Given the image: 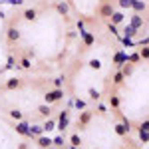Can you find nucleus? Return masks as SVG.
Returning a JSON list of instances; mask_svg holds the SVG:
<instances>
[{"instance_id":"473e14b6","label":"nucleus","mask_w":149,"mask_h":149,"mask_svg":"<svg viewBox=\"0 0 149 149\" xmlns=\"http://www.w3.org/2000/svg\"><path fill=\"white\" fill-rule=\"evenodd\" d=\"M121 72H123V76H125V78H129V76L133 74V64H129V62H127L125 66L121 68Z\"/></svg>"},{"instance_id":"f03ea898","label":"nucleus","mask_w":149,"mask_h":149,"mask_svg":"<svg viewBox=\"0 0 149 149\" xmlns=\"http://www.w3.org/2000/svg\"><path fill=\"white\" fill-rule=\"evenodd\" d=\"M68 125H70V107H68V109H62V111L58 113V125H56V129L60 131V133H66Z\"/></svg>"},{"instance_id":"20e7f679","label":"nucleus","mask_w":149,"mask_h":149,"mask_svg":"<svg viewBox=\"0 0 149 149\" xmlns=\"http://www.w3.org/2000/svg\"><path fill=\"white\" fill-rule=\"evenodd\" d=\"M113 131H115V135H119V137H127V135H129V131H131V123L117 121V123L113 125Z\"/></svg>"},{"instance_id":"5701e85b","label":"nucleus","mask_w":149,"mask_h":149,"mask_svg":"<svg viewBox=\"0 0 149 149\" xmlns=\"http://www.w3.org/2000/svg\"><path fill=\"white\" fill-rule=\"evenodd\" d=\"M70 145L72 147H81V135L80 133H72L70 135Z\"/></svg>"},{"instance_id":"39448f33","label":"nucleus","mask_w":149,"mask_h":149,"mask_svg":"<svg viewBox=\"0 0 149 149\" xmlns=\"http://www.w3.org/2000/svg\"><path fill=\"white\" fill-rule=\"evenodd\" d=\"M125 64H127V54L123 52V50H117V52L113 54V66H115V70H121Z\"/></svg>"},{"instance_id":"4c0bfd02","label":"nucleus","mask_w":149,"mask_h":149,"mask_svg":"<svg viewBox=\"0 0 149 149\" xmlns=\"http://www.w3.org/2000/svg\"><path fill=\"white\" fill-rule=\"evenodd\" d=\"M95 113H97V115H105V113H107V105L100 103V105L95 107Z\"/></svg>"},{"instance_id":"9b49d317","label":"nucleus","mask_w":149,"mask_h":149,"mask_svg":"<svg viewBox=\"0 0 149 149\" xmlns=\"http://www.w3.org/2000/svg\"><path fill=\"white\" fill-rule=\"evenodd\" d=\"M58 125V119L56 117H48L44 119V123H42V129H44V133H50V131H54Z\"/></svg>"},{"instance_id":"dca6fc26","label":"nucleus","mask_w":149,"mask_h":149,"mask_svg":"<svg viewBox=\"0 0 149 149\" xmlns=\"http://www.w3.org/2000/svg\"><path fill=\"white\" fill-rule=\"evenodd\" d=\"M38 115L40 117H44V119H48V117H52V109H50V105L48 103H42V105H38Z\"/></svg>"},{"instance_id":"e433bc0d","label":"nucleus","mask_w":149,"mask_h":149,"mask_svg":"<svg viewBox=\"0 0 149 149\" xmlns=\"http://www.w3.org/2000/svg\"><path fill=\"white\" fill-rule=\"evenodd\" d=\"M137 129H143V131H149V117H147V119H141V121H139Z\"/></svg>"},{"instance_id":"c03bdc74","label":"nucleus","mask_w":149,"mask_h":149,"mask_svg":"<svg viewBox=\"0 0 149 149\" xmlns=\"http://www.w3.org/2000/svg\"><path fill=\"white\" fill-rule=\"evenodd\" d=\"M62 149H80V147H72V145H66V147H62Z\"/></svg>"},{"instance_id":"7ed1b4c3","label":"nucleus","mask_w":149,"mask_h":149,"mask_svg":"<svg viewBox=\"0 0 149 149\" xmlns=\"http://www.w3.org/2000/svg\"><path fill=\"white\" fill-rule=\"evenodd\" d=\"M93 117V111H90V109H84V111H80V115H78V121H76V125H78V129H86L88 127V123L92 121Z\"/></svg>"},{"instance_id":"6ab92c4d","label":"nucleus","mask_w":149,"mask_h":149,"mask_svg":"<svg viewBox=\"0 0 149 149\" xmlns=\"http://www.w3.org/2000/svg\"><path fill=\"white\" fill-rule=\"evenodd\" d=\"M125 80H127V78L123 76V72H121V70H117V72L113 74V78H111L113 86H117V88H119V86H123V81H125Z\"/></svg>"},{"instance_id":"c85d7f7f","label":"nucleus","mask_w":149,"mask_h":149,"mask_svg":"<svg viewBox=\"0 0 149 149\" xmlns=\"http://www.w3.org/2000/svg\"><path fill=\"white\" fill-rule=\"evenodd\" d=\"M74 105H76V109L78 111H84V109H88V102H84V100H74Z\"/></svg>"},{"instance_id":"393cba45","label":"nucleus","mask_w":149,"mask_h":149,"mask_svg":"<svg viewBox=\"0 0 149 149\" xmlns=\"http://www.w3.org/2000/svg\"><path fill=\"white\" fill-rule=\"evenodd\" d=\"M18 66L24 68V70H30V68H32V60H30L28 56H22V58H20V62H18Z\"/></svg>"},{"instance_id":"f257e3e1","label":"nucleus","mask_w":149,"mask_h":149,"mask_svg":"<svg viewBox=\"0 0 149 149\" xmlns=\"http://www.w3.org/2000/svg\"><path fill=\"white\" fill-rule=\"evenodd\" d=\"M64 97H66V93H64V88H54V90H48V92L44 93V103L52 105V103L62 102Z\"/></svg>"},{"instance_id":"1a4fd4ad","label":"nucleus","mask_w":149,"mask_h":149,"mask_svg":"<svg viewBox=\"0 0 149 149\" xmlns=\"http://www.w3.org/2000/svg\"><path fill=\"white\" fill-rule=\"evenodd\" d=\"M113 12L115 10H113V6H111V2H103L102 6H100V16H102L103 20H109Z\"/></svg>"},{"instance_id":"a878e982","label":"nucleus","mask_w":149,"mask_h":149,"mask_svg":"<svg viewBox=\"0 0 149 149\" xmlns=\"http://www.w3.org/2000/svg\"><path fill=\"white\" fill-rule=\"evenodd\" d=\"M88 95H90L92 102H100V97H102L100 90H95V88H90V90H88Z\"/></svg>"},{"instance_id":"c9c22d12","label":"nucleus","mask_w":149,"mask_h":149,"mask_svg":"<svg viewBox=\"0 0 149 149\" xmlns=\"http://www.w3.org/2000/svg\"><path fill=\"white\" fill-rule=\"evenodd\" d=\"M107 30H109V32H111L113 36H119V28H117L115 24H111L109 20H107Z\"/></svg>"},{"instance_id":"2eb2a0df","label":"nucleus","mask_w":149,"mask_h":149,"mask_svg":"<svg viewBox=\"0 0 149 149\" xmlns=\"http://www.w3.org/2000/svg\"><path fill=\"white\" fill-rule=\"evenodd\" d=\"M123 20H125V14L121 10H115L113 14H111V18H109V22L115 24V26H119V24H123Z\"/></svg>"},{"instance_id":"a19ab883","label":"nucleus","mask_w":149,"mask_h":149,"mask_svg":"<svg viewBox=\"0 0 149 149\" xmlns=\"http://www.w3.org/2000/svg\"><path fill=\"white\" fill-rule=\"evenodd\" d=\"M4 2H8V4H12V6H22L26 0H4Z\"/></svg>"},{"instance_id":"2f4dec72","label":"nucleus","mask_w":149,"mask_h":149,"mask_svg":"<svg viewBox=\"0 0 149 149\" xmlns=\"http://www.w3.org/2000/svg\"><path fill=\"white\" fill-rule=\"evenodd\" d=\"M127 62H129V64H133V66H135L137 62H141V56H139V52H135V54H129V56H127Z\"/></svg>"},{"instance_id":"7c9ffc66","label":"nucleus","mask_w":149,"mask_h":149,"mask_svg":"<svg viewBox=\"0 0 149 149\" xmlns=\"http://www.w3.org/2000/svg\"><path fill=\"white\" fill-rule=\"evenodd\" d=\"M117 6H119L121 10H125V8H131V6H133V0H117Z\"/></svg>"},{"instance_id":"0eeeda50","label":"nucleus","mask_w":149,"mask_h":149,"mask_svg":"<svg viewBox=\"0 0 149 149\" xmlns=\"http://www.w3.org/2000/svg\"><path fill=\"white\" fill-rule=\"evenodd\" d=\"M20 30H18V28H16V26H8V28H6V40H8V42H10V44H16V42H18V40H20Z\"/></svg>"},{"instance_id":"49530a36","label":"nucleus","mask_w":149,"mask_h":149,"mask_svg":"<svg viewBox=\"0 0 149 149\" xmlns=\"http://www.w3.org/2000/svg\"><path fill=\"white\" fill-rule=\"evenodd\" d=\"M66 2H68V4H70V2H72V0H66Z\"/></svg>"},{"instance_id":"c756f323","label":"nucleus","mask_w":149,"mask_h":149,"mask_svg":"<svg viewBox=\"0 0 149 149\" xmlns=\"http://www.w3.org/2000/svg\"><path fill=\"white\" fill-rule=\"evenodd\" d=\"M88 66L92 70H102V60H97V58H92L90 62H88Z\"/></svg>"},{"instance_id":"4be33fe9","label":"nucleus","mask_w":149,"mask_h":149,"mask_svg":"<svg viewBox=\"0 0 149 149\" xmlns=\"http://www.w3.org/2000/svg\"><path fill=\"white\" fill-rule=\"evenodd\" d=\"M8 115H10L14 121H22V119H24V113L18 109V107H12L10 111H8Z\"/></svg>"},{"instance_id":"b1692460","label":"nucleus","mask_w":149,"mask_h":149,"mask_svg":"<svg viewBox=\"0 0 149 149\" xmlns=\"http://www.w3.org/2000/svg\"><path fill=\"white\" fill-rule=\"evenodd\" d=\"M137 135H139V143H141V145H147L149 143V131L137 129Z\"/></svg>"},{"instance_id":"9d476101","label":"nucleus","mask_w":149,"mask_h":149,"mask_svg":"<svg viewBox=\"0 0 149 149\" xmlns=\"http://www.w3.org/2000/svg\"><path fill=\"white\" fill-rule=\"evenodd\" d=\"M36 145H38L40 149H48V147H52V145H54V139L50 137V135H46V133H44V135L36 137Z\"/></svg>"},{"instance_id":"4468645a","label":"nucleus","mask_w":149,"mask_h":149,"mask_svg":"<svg viewBox=\"0 0 149 149\" xmlns=\"http://www.w3.org/2000/svg\"><path fill=\"white\" fill-rule=\"evenodd\" d=\"M107 105L109 107H113V109H119V105H121V97L117 95V93H109V97H107Z\"/></svg>"},{"instance_id":"79ce46f5","label":"nucleus","mask_w":149,"mask_h":149,"mask_svg":"<svg viewBox=\"0 0 149 149\" xmlns=\"http://www.w3.org/2000/svg\"><path fill=\"white\" fill-rule=\"evenodd\" d=\"M149 44V38H145V40H141V42H139V46H147Z\"/></svg>"},{"instance_id":"bb28decb","label":"nucleus","mask_w":149,"mask_h":149,"mask_svg":"<svg viewBox=\"0 0 149 149\" xmlns=\"http://www.w3.org/2000/svg\"><path fill=\"white\" fill-rule=\"evenodd\" d=\"M64 143H66V133H60V135H56V137H54V145H56V147H64Z\"/></svg>"},{"instance_id":"423d86ee","label":"nucleus","mask_w":149,"mask_h":149,"mask_svg":"<svg viewBox=\"0 0 149 149\" xmlns=\"http://www.w3.org/2000/svg\"><path fill=\"white\" fill-rule=\"evenodd\" d=\"M80 36H81V42L86 48H92L95 44V34L90 32V30H80Z\"/></svg>"},{"instance_id":"aec40b11","label":"nucleus","mask_w":149,"mask_h":149,"mask_svg":"<svg viewBox=\"0 0 149 149\" xmlns=\"http://www.w3.org/2000/svg\"><path fill=\"white\" fill-rule=\"evenodd\" d=\"M56 10L60 16H68V12H70V4L68 2H56Z\"/></svg>"},{"instance_id":"ea45409f","label":"nucleus","mask_w":149,"mask_h":149,"mask_svg":"<svg viewBox=\"0 0 149 149\" xmlns=\"http://www.w3.org/2000/svg\"><path fill=\"white\" fill-rule=\"evenodd\" d=\"M121 42H123V46H135V42H133L131 38H125V36L121 38Z\"/></svg>"},{"instance_id":"f8f14e48","label":"nucleus","mask_w":149,"mask_h":149,"mask_svg":"<svg viewBox=\"0 0 149 149\" xmlns=\"http://www.w3.org/2000/svg\"><path fill=\"white\" fill-rule=\"evenodd\" d=\"M22 84L24 81L20 80V78H10V80L6 81V84H4V90H18V88H22Z\"/></svg>"},{"instance_id":"f3484780","label":"nucleus","mask_w":149,"mask_h":149,"mask_svg":"<svg viewBox=\"0 0 149 149\" xmlns=\"http://www.w3.org/2000/svg\"><path fill=\"white\" fill-rule=\"evenodd\" d=\"M129 26H133L135 30L143 28V16H141V14H133V16H131V20H129Z\"/></svg>"},{"instance_id":"6e6552de","label":"nucleus","mask_w":149,"mask_h":149,"mask_svg":"<svg viewBox=\"0 0 149 149\" xmlns=\"http://www.w3.org/2000/svg\"><path fill=\"white\" fill-rule=\"evenodd\" d=\"M14 129H16V133H20L22 137H28V135H30V123H28L26 119H22V121H16Z\"/></svg>"},{"instance_id":"de8ad7c7","label":"nucleus","mask_w":149,"mask_h":149,"mask_svg":"<svg viewBox=\"0 0 149 149\" xmlns=\"http://www.w3.org/2000/svg\"><path fill=\"white\" fill-rule=\"evenodd\" d=\"M2 2H4V0H0V4H2Z\"/></svg>"},{"instance_id":"09e8293b","label":"nucleus","mask_w":149,"mask_h":149,"mask_svg":"<svg viewBox=\"0 0 149 149\" xmlns=\"http://www.w3.org/2000/svg\"><path fill=\"white\" fill-rule=\"evenodd\" d=\"M123 149H129V147H123Z\"/></svg>"},{"instance_id":"72a5a7b5","label":"nucleus","mask_w":149,"mask_h":149,"mask_svg":"<svg viewBox=\"0 0 149 149\" xmlns=\"http://www.w3.org/2000/svg\"><path fill=\"white\" fill-rule=\"evenodd\" d=\"M52 84H54V88H64V84H66V78H64V76H60V78H54V80H52Z\"/></svg>"},{"instance_id":"58836bf2","label":"nucleus","mask_w":149,"mask_h":149,"mask_svg":"<svg viewBox=\"0 0 149 149\" xmlns=\"http://www.w3.org/2000/svg\"><path fill=\"white\" fill-rule=\"evenodd\" d=\"M14 66H16V58L12 56H8V60H6V70H10V68H14Z\"/></svg>"},{"instance_id":"cd10ccee","label":"nucleus","mask_w":149,"mask_h":149,"mask_svg":"<svg viewBox=\"0 0 149 149\" xmlns=\"http://www.w3.org/2000/svg\"><path fill=\"white\" fill-rule=\"evenodd\" d=\"M135 34H137V30H135L133 26H129V24H127L125 28H123V36H125V38H133Z\"/></svg>"},{"instance_id":"ddd939ff","label":"nucleus","mask_w":149,"mask_h":149,"mask_svg":"<svg viewBox=\"0 0 149 149\" xmlns=\"http://www.w3.org/2000/svg\"><path fill=\"white\" fill-rule=\"evenodd\" d=\"M22 18L26 22H34L36 18H38V10H36V8H26V10L22 12Z\"/></svg>"},{"instance_id":"a18cd8bd","label":"nucleus","mask_w":149,"mask_h":149,"mask_svg":"<svg viewBox=\"0 0 149 149\" xmlns=\"http://www.w3.org/2000/svg\"><path fill=\"white\" fill-rule=\"evenodd\" d=\"M48 149H60V147H56V145H52V147H48Z\"/></svg>"},{"instance_id":"37998d69","label":"nucleus","mask_w":149,"mask_h":149,"mask_svg":"<svg viewBox=\"0 0 149 149\" xmlns=\"http://www.w3.org/2000/svg\"><path fill=\"white\" fill-rule=\"evenodd\" d=\"M18 149H28V145H26V143H20V145H18Z\"/></svg>"},{"instance_id":"412c9836","label":"nucleus","mask_w":149,"mask_h":149,"mask_svg":"<svg viewBox=\"0 0 149 149\" xmlns=\"http://www.w3.org/2000/svg\"><path fill=\"white\" fill-rule=\"evenodd\" d=\"M40 135H44L42 125H30V135H28V137H32L36 141V137H40Z\"/></svg>"},{"instance_id":"a211bd4d","label":"nucleus","mask_w":149,"mask_h":149,"mask_svg":"<svg viewBox=\"0 0 149 149\" xmlns=\"http://www.w3.org/2000/svg\"><path fill=\"white\" fill-rule=\"evenodd\" d=\"M131 10L135 12V14H141V12L147 10V4H145L143 0H133V6H131Z\"/></svg>"},{"instance_id":"f704fd0d","label":"nucleus","mask_w":149,"mask_h":149,"mask_svg":"<svg viewBox=\"0 0 149 149\" xmlns=\"http://www.w3.org/2000/svg\"><path fill=\"white\" fill-rule=\"evenodd\" d=\"M139 56H141V60H149V46H141Z\"/></svg>"}]
</instances>
